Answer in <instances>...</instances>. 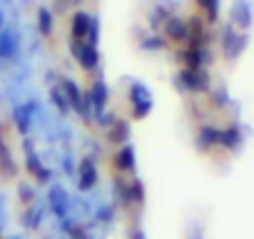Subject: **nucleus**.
Here are the masks:
<instances>
[{"instance_id":"obj_1","label":"nucleus","mask_w":254,"mask_h":239,"mask_svg":"<svg viewBox=\"0 0 254 239\" xmlns=\"http://www.w3.org/2000/svg\"><path fill=\"white\" fill-rule=\"evenodd\" d=\"M229 15H232V28L247 30V28L252 25V8H249L247 0H234Z\"/></svg>"},{"instance_id":"obj_2","label":"nucleus","mask_w":254,"mask_h":239,"mask_svg":"<svg viewBox=\"0 0 254 239\" xmlns=\"http://www.w3.org/2000/svg\"><path fill=\"white\" fill-rule=\"evenodd\" d=\"M244 45H247V38H244V35H237L234 28L227 25V28H224V40H222L224 55H227V58H237V55L244 50Z\"/></svg>"},{"instance_id":"obj_3","label":"nucleus","mask_w":254,"mask_h":239,"mask_svg":"<svg viewBox=\"0 0 254 239\" xmlns=\"http://www.w3.org/2000/svg\"><path fill=\"white\" fill-rule=\"evenodd\" d=\"M92 28H95L92 18L85 15V13H77V15L72 18V38H75V43H82L85 38H90Z\"/></svg>"},{"instance_id":"obj_4","label":"nucleus","mask_w":254,"mask_h":239,"mask_svg":"<svg viewBox=\"0 0 254 239\" xmlns=\"http://www.w3.org/2000/svg\"><path fill=\"white\" fill-rule=\"evenodd\" d=\"M167 38L172 43H190V25H187V20L170 18L167 20Z\"/></svg>"},{"instance_id":"obj_5","label":"nucleus","mask_w":254,"mask_h":239,"mask_svg":"<svg viewBox=\"0 0 254 239\" xmlns=\"http://www.w3.org/2000/svg\"><path fill=\"white\" fill-rule=\"evenodd\" d=\"M197 5L204 10L207 23H217L219 20V0H197Z\"/></svg>"},{"instance_id":"obj_6","label":"nucleus","mask_w":254,"mask_h":239,"mask_svg":"<svg viewBox=\"0 0 254 239\" xmlns=\"http://www.w3.org/2000/svg\"><path fill=\"white\" fill-rule=\"evenodd\" d=\"M40 25H43V33H50L53 23H50V13L48 10H40Z\"/></svg>"}]
</instances>
